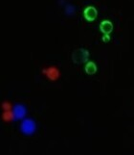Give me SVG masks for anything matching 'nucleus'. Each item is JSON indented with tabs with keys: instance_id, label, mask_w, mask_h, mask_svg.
Masks as SVG:
<instances>
[{
	"instance_id": "obj_1",
	"label": "nucleus",
	"mask_w": 134,
	"mask_h": 155,
	"mask_svg": "<svg viewBox=\"0 0 134 155\" xmlns=\"http://www.w3.org/2000/svg\"><path fill=\"white\" fill-rule=\"evenodd\" d=\"M19 128L22 134L26 136H31L35 134L36 131V122L31 117H25L21 121Z\"/></svg>"
},
{
	"instance_id": "obj_2",
	"label": "nucleus",
	"mask_w": 134,
	"mask_h": 155,
	"mask_svg": "<svg viewBox=\"0 0 134 155\" xmlns=\"http://www.w3.org/2000/svg\"><path fill=\"white\" fill-rule=\"evenodd\" d=\"M13 114H14V120H20L26 117L27 115V108L24 104L17 103L14 105L13 107Z\"/></svg>"
},
{
	"instance_id": "obj_3",
	"label": "nucleus",
	"mask_w": 134,
	"mask_h": 155,
	"mask_svg": "<svg viewBox=\"0 0 134 155\" xmlns=\"http://www.w3.org/2000/svg\"><path fill=\"white\" fill-rule=\"evenodd\" d=\"M42 73H43L48 79L51 80V81H56V80H58L61 76L60 69L55 66H50V67L43 68Z\"/></svg>"
},
{
	"instance_id": "obj_4",
	"label": "nucleus",
	"mask_w": 134,
	"mask_h": 155,
	"mask_svg": "<svg viewBox=\"0 0 134 155\" xmlns=\"http://www.w3.org/2000/svg\"><path fill=\"white\" fill-rule=\"evenodd\" d=\"M88 59V51L85 49H79L73 53V60L76 63H83Z\"/></svg>"
},
{
	"instance_id": "obj_5",
	"label": "nucleus",
	"mask_w": 134,
	"mask_h": 155,
	"mask_svg": "<svg viewBox=\"0 0 134 155\" xmlns=\"http://www.w3.org/2000/svg\"><path fill=\"white\" fill-rule=\"evenodd\" d=\"M63 9H64V13H65V15H68V17H71V15H73L76 13V7H75L74 5H72L71 3L66 2L64 4Z\"/></svg>"
},
{
	"instance_id": "obj_6",
	"label": "nucleus",
	"mask_w": 134,
	"mask_h": 155,
	"mask_svg": "<svg viewBox=\"0 0 134 155\" xmlns=\"http://www.w3.org/2000/svg\"><path fill=\"white\" fill-rule=\"evenodd\" d=\"M96 14H97V12H96V10L93 7H88L84 12L85 18L88 20H93L96 18Z\"/></svg>"
},
{
	"instance_id": "obj_7",
	"label": "nucleus",
	"mask_w": 134,
	"mask_h": 155,
	"mask_svg": "<svg viewBox=\"0 0 134 155\" xmlns=\"http://www.w3.org/2000/svg\"><path fill=\"white\" fill-rule=\"evenodd\" d=\"M101 30L104 32V34H108L112 30V24L110 21H103L101 24Z\"/></svg>"
},
{
	"instance_id": "obj_8",
	"label": "nucleus",
	"mask_w": 134,
	"mask_h": 155,
	"mask_svg": "<svg viewBox=\"0 0 134 155\" xmlns=\"http://www.w3.org/2000/svg\"><path fill=\"white\" fill-rule=\"evenodd\" d=\"M2 120H3L5 122H11L12 120H14L13 111H12V110H10V111H3Z\"/></svg>"
},
{
	"instance_id": "obj_9",
	"label": "nucleus",
	"mask_w": 134,
	"mask_h": 155,
	"mask_svg": "<svg viewBox=\"0 0 134 155\" xmlns=\"http://www.w3.org/2000/svg\"><path fill=\"white\" fill-rule=\"evenodd\" d=\"M96 69H97V68H96V65L93 63V62H88L87 65L85 66V71H86L88 74H93L96 72Z\"/></svg>"
},
{
	"instance_id": "obj_10",
	"label": "nucleus",
	"mask_w": 134,
	"mask_h": 155,
	"mask_svg": "<svg viewBox=\"0 0 134 155\" xmlns=\"http://www.w3.org/2000/svg\"><path fill=\"white\" fill-rule=\"evenodd\" d=\"M13 105L11 102H9V101H4V102L2 103L1 105V108L3 109V111H10V110H13Z\"/></svg>"
},
{
	"instance_id": "obj_11",
	"label": "nucleus",
	"mask_w": 134,
	"mask_h": 155,
	"mask_svg": "<svg viewBox=\"0 0 134 155\" xmlns=\"http://www.w3.org/2000/svg\"><path fill=\"white\" fill-rule=\"evenodd\" d=\"M109 41V36L108 34H105L104 36V41Z\"/></svg>"
}]
</instances>
